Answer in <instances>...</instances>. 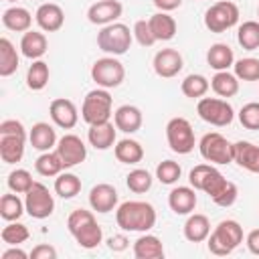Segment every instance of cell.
<instances>
[{"label":"cell","instance_id":"obj_30","mask_svg":"<svg viewBox=\"0 0 259 259\" xmlns=\"http://www.w3.org/2000/svg\"><path fill=\"white\" fill-rule=\"evenodd\" d=\"M2 24L14 32H26L32 24V14L22 6H10L2 14Z\"/></svg>","mask_w":259,"mask_h":259},{"label":"cell","instance_id":"obj_21","mask_svg":"<svg viewBox=\"0 0 259 259\" xmlns=\"http://www.w3.org/2000/svg\"><path fill=\"white\" fill-rule=\"evenodd\" d=\"M113 123H115V127H117L119 132H123V134H136V132L142 127V123H144V115H142L140 107L125 103V105H119V107L115 109V113H113Z\"/></svg>","mask_w":259,"mask_h":259},{"label":"cell","instance_id":"obj_11","mask_svg":"<svg viewBox=\"0 0 259 259\" xmlns=\"http://www.w3.org/2000/svg\"><path fill=\"white\" fill-rule=\"evenodd\" d=\"M200 156L210 164H231L233 162V144L219 132H208L198 142Z\"/></svg>","mask_w":259,"mask_h":259},{"label":"cell","instance_id":"obj_46","mask_svg":"<svg viewBox=\"0 0 259 259\" xmlns=\"http://www.w3.org/2000/svg\"><path fill=\"white\" fill-rule=\"evenodd\" d=\"M132 32H134V38H136L142 47H152V45L156 42L154 32H152V28H150V22H148V20H136V24H134Z\"/></svg>","mask_w":259,"mask_h":259},{"label":"cell","instance_id":"obj_5","mask_svg":"<svg viewBox=\"0 0 259 259\" xmlns=\"http://www.w3.org/2000/svg\"><path fill=\"white\" fill-rule=\"evenodd\" d=\"M243 243V227L235 219H225L221 221L214 231H210L206 239V247L212 255L225 257L231 255L239 245Z\"/></svg>","mask_w":259,"mask_h":259},{"label":"cell","instance_id":"obj_9","mask_svg":"<svg viewBox=\"0 0 259 259\" xmlns=\"http://www.w3.org/2000/svg\"><path fill=\"white\" fill-rule=\"evenodd\" d=\"M196 113L202 121H206L214 127H225L235 117L233 105L221 97H200L196 103Z\"/></svg>","mask_w":259,"mask_h":259},{"label":"cell","instance_id":"obj_34","mask_svg":"<svg viewBox=\"0 0 259 259\" xmlns=\"http://www.w3.org/2000/svg\"><path fill=\"white\" fill-rule=\"evenodd\" d=\"M49 77H51L49 65L42 59H36V61H32V65L26 71V87L30 91H40V89L47 87Z\"/></svg>","mask_w":259,"mask_h":259},{"label":"cell","instance_id":"obj_50","mask_svg":"<svg viewBox=\"0 0 259 259\" xmlns=\"http://www.w3.org/2000/svg\"><path fill=\"white\" fill-rule=\"evenodd\" d=\"M152 2L158 8V12H172L182 6V0H152Z\"/></svg>","mask_w":259,"mask_h":259},{"label":"cell","instance_id":"obj_32","mask_svg":"<svg viewBox=\"0 0 259 259\" xmlns=\"http://www.w3.org/2000/svg\"><path fill=\"white\" fill-rule=\"evenodd\" d=\"M210 89L219 97H235L239 93V77L229 71H217L214 77L210 79Z\"/></svg>","mask_w":259,"mask_h":259},{"label":"cell","instance_id":"obj_45","mask_svg":"<svg viewBox=\"0 0 259 259\" xmlns=\"http://www.w3.org/2000/svg\"><path fill=\"white\" fill-rule=\"evenodd\" d=\"M239 121L245 130H259V101L245 103L239 109Z\"/></svg>","mask_w":259,"mask_h":259},{"label":"cell","instance_id":"obj_8","mask_svg":"<svg viewBox=\"0 0 259 259\" xmlns=\"http://www.w3.org/2000/svg\"><path fill=\"white\" fill-rule=\"evenodd\" d=\"M239 6L231 0H219L204 12V26L210 32H225L239 22Z\"/></svg>","mask_w":259,"mask_h":259},{"label":"cell","instance_id":"obj_25","mask_svg":"<svg viewBox=\"0 0 259 259\" xmlns=\"http://www.w3.org/2000/svg\"><path fill=\"white\" fill-rule=\"evenodd\" d=\"M47 51H49V40H47L45 32H40V30H26L22 34V38H20V53H22V57H26L30 61H36Z\"/></svg>","mask_w":259,"mask_h":259},{"label":"cell","instance_id":"obj_42","mask_svg":"<svg viewBox=\"0 0 259 259\" xmlns=\"http://www.w3.org/2000/svg\"><path fill=\"white\" fill-rule=\"evenodd\" d=\"M233 69L239 81H259V59L255 57H245L235 61Z\"/></svg>","mask_w":259,"mask_h":259},{"label":"cell","instance_id":"obj_2","mask_svg":"<svg viewBox=\"0 0 259 259\" xmlns=\"http://www.w3.org/2000/svg\"><path fill=\"white\" fill-rule=\"evenodd\" d=\"M156 208L146 200H125L115 208V223L121 231L148 233L156 225Z\"/></svg>","mask_w":259,"mask_h":259},{"label":"cell","instance_id":"obj_29","mask_svg":"<svg viewBox=\"0 0 259 259\" xmlns=\"http://www.w3.org/2000/svg\"><path fill=\"white\" fill-rule=\"evenodd\" d=\"M113 154L117 158V162L121 164H140L144 160V148L138 140H132V138H123L119 142H115L113 146Z\"/></svg>","mask_w":259,"mask_h":259},{"label":"cell","instance_id":"obj_1","mask_svg":"<svg viewBox=\"0 0 259 259\" xmlns=\"http://www.w3.org/2000/svg\"><path fill=\"white\" fill-rule=\"evenodd\" d=\"M188 182L194 190L208 194V198L214 204L225 206V208L233 206L239 196L237 184L227 180L212 164H196L188 174Z\"/></svg>","mask_w":259,"mask_h":259},{"label":"cell","instance_id":"obj_37","mask_svg":"<svg viewBox=\"0 0 259 259\" xmlns=\"http://www.w3.org/2000/svg\"><path fill=\"white\" fill-rule=\"evenodd\" d=\"M55 192L65 200L75 198L81 192V178L73 172H61L55 178Z\"/></svg>","mask_w":259,"mask_h":259},{"label":"cell","instance_id":"obj_52","mask_svg":"<svg viewBox=\"0 0 259 259\" xmlns=\"http://www.w3.org/2000/svg\"><path fill=\"white\" fill-rule=\"evenodd\" d=\"M257 16H259V6H257Z\"/></svg>","mask_w":259,"mask_h":259},{"label":"cell","instance_id":"obj_39","mask_svg":"<svg viewBox=\"0 0 259 259\" xmlns=\"http://www.w3.org/2000/svg\"><path fill=\"white\" fill-rule=\"evenodd\" d=\"M26 212V206H24V200H20V196L16 192L12 194H2L0 198V217L4 221H18L22 214Z\"/></svg>","mask_w":259,"mask_h":259},{"label":"cell","instance_id":"obj_16","mask_svg":"<svg viewBox=\"0 0 259 259\" xmlns=\"http://www.w3.org/2000/svg\"><path fill=\"white\" fill-rule=\"evenodd\" d=\"M49 115H51L53 123L57 127H63V130H73L79 121V111H77L75 103L71 99H65V97H57L51 101Z\"/></svg>","mask_w":259,"mask_h":259},{"label":"cell","instance_id":"obj_4","mask_svg":"<svg viewBox=\"0 0 259 259\" xmlns=\"http://www.w3.org/2000/svg\"><path fill=\"white\" fill-rule=\"evenodd\" d=\"M26 130L18 119H4L0 123V158L4 164H16L24 156Z\"/></svg>","mask_w":259,"mask_h":259},{"label":"cell","instance_id":"obj_41","mask_svg":"<svg viewBox=\"0 0 259 259\" xmlns=\"http://www.w3.org/2000/svg\"><path fill=\"white\" fill-rule=\"evenodd\" d=\"M152 182H154L152 174H150L148 170H144V168H136V170H132V172L125 176L127 188H130L132 192H136V194L148 192V190L152 188Z\"/></svg>","mask_w":259,"mask_h":259},{"label":"cell","instance_id":"obj_43","mask_svg":"<svg viewBox=\"0 0 259 259\" xmlns=\"http://www.w3.org/2000/svg\"><path fill=\"white\" fill-rule=\"evenodd\" d=\"M6 184H8V188H10L12 192H16V194H26L28 188L34 184V180H32V176H30L28 170L16 168V170H12V172L8 174Z\"/></svg>","mask_w":259,"mask_h":259},{"label":"cell","instance_id":"obj_33","mask_svg":"<svg viewBox=\"0 0 259 259\" xmlns=\"http://www.w3.org/2000/svg\"><path fill=\"white\" fill-rule=\"evenodd\" d=\"M18 63H20V57H18L14 45L6 36H2L0 38V77L14 75L18 69Z\"/></svg>","mask_w":259,"mask_h":259},{"label":"cell","instance_id":"obj_51","mask_svg":"<svg viewBox=\"0 0 259 259\" xmlns=\"http://www.w3.org/2000/svg\"><path fill=\"white\" fill-rule=\"evenodd\" d=\"M245 243H247V249H249L253 255H259V229L249 231V235H247Z\"/></svg>","mask_w":259,"mask_h":259},{"label":"cell","instance_id":"obj_38","mask_svg":"<svg viewBox=\"0 0 259 259\" xmlns=\"http://www.w3.org/2000/svg\"><path fill=\"white\" fill-rule=\"evenodd\" d=\"M237 42L245 51L259 49V20H245L237 28Z\"/></svg>","mask_w":259,"mask_h":259},{"label":"cell","instance_id":"obj_6","mask_svg":"<svg viewBox=\"0 0 259 259\" xmlns=\"http://www.w3.org/2000/svg\"><path fill=\"white\" fill-rule=\"evenodd\" d=\"M132 40H134V32L130 30L127 24L123 22H111V24H105L99 32H97V47L111 55V57H121L130 51L132 47Z\"/></svg>","mask_w":259,"mask_h":259},{"label":"cell","instance_id":"obj_23","mask_svg":"<svg viewBox=\"0 0 259 259\" xmlns=\"http://www.w3.org/2000/svg\"><path fill=\"white\" fill-rule=\"evenodd\" d=\"M28 142H30V146L34 148V150H38V152H49L51 148H55L57 146V132H55V127L51 125V123H47V121H36L32 127H30V132H28Z\"/></svg>","mask_w":259,"mask_h":259},{"label":"cell","instance_id":"obj_24","mask_svg":"<svg viewBox=\"0 0 259 259\" xmlns=\"http://www.w3.org/2000/svg\"><path fill=\"white\" fill-rule=\"evenodd\" d=\"M115 132H117V127H115V123H111V121L95 123V125H89L87 140H89V144H91L95 150H109V148L115 146V142H117Z\"/></svg>","mask_w":259,"mask_h":259},{"label":"cell","instance_id":"obj_47","mask_svg":"<svg viewBox=\"0 0 259 259\" xmlns=\"http://www.w3.org/2000/svg\"><path fill=\"white\" fill-rule=\"evenodd\" d=\"M30 259H57V249L49 243H40L30 251Z\"/></svg>","mask_w":259,"mask_h":259},{"label":"cell","instance_id":"obj_13","mask_svg":"<svg viewBox=\"0 0 259 259\" xmlns=\"http://www.w3.org/2000/svg\"><path fill=\"white\" fill-rule=\"evenodd\" d=\"M24 206H26V214L32 217V219H49L55 210V198L51 194V190L42 184V182H36L28 188V192L24 194Z\"/></svg>","mask_w":259,"mask_h":259},{"label":"cell","instance_id":"obj_28","mask_svg":"<svg viewBox=\"0 0 259 259\" xmlns=\"http://www.w3.org/2000/svg\"><path fill=\"white\" fill-rule=\"evenodd\" d=\"M206 63L214 71H229V67H233V63H235V53L229 45L214 42L206 51Z\"/></svg>","mask_w":259,"mask_h":259},{"label":"cell","instance_id":"obj_7","mask_svg":"<svg viewBox=\"0 0 259 259\" xmlns=\"http://www.w3.org/2000/svg\"><path fill=\"white\" fill-rule=\"evenodd\" d=\"M111 105H113V97L109 95V91L103 87H97L85 95L83 105H81V117L89 125L109 121Z\"/></svg>","mask_w":259,"mask_h":259},{"label":"cell","instance_id":"obj_19","mask_svg":"<svg viewBox=\"0 0 259 259\" xmlns=\"http://www.w3.org/2000/svg\"><path fill=\"white\" fill-rule=\"evenodd\" d=\"M89 204L95 212H111L117 208V190L107 182H99L89 190Z\"/></svg>","mask_w":259,"mask_h":259},{"label":"cell","instance_id":"obj_48","mask_svg":"<svg viewBox=\"0 0 259 259\" xmlns=\"http://www.w3.org/2000/svg\"><path fill=\"white\" fill-rule=\"evenodd\" d=\"M127 245H130V241H127V237L125 235H111L109 239H107V247L111 249V251H125L127 249Z\"/></svg>","mask_w":259,"mask_h":259},{"label":"cell","instance_id":"obj_3","mask_svg":"<svg viewBox=\"0 0 259 259\" xmlns=\"http://www.w3.org/2000/svg\"><path fill=\"white\" fill-rule=\"evenodd\" d=\"M67 229L81 249H95L103 241V229L87 208H75L67 217Z\"/></svg>","mask_w":259,"mask_h":259},{"label":"cell","instance_id":"obj_20","mask_svg":"<svg viewBox=\"0 0 259 259\" xmlns=\"http://www.w3.org/2000/svg\"><path fill=\"white\" fill-rule=\"evenodd\" d=\"M233 162H237L243 170L259 174V146L247 140H239L233 144Z\"/></svg>","mask_w":259,"mask_h":259},{"label":"cell","instance_id":"obj_36","mask_svg":"<svg viewBox=\"0 0 259 259\" xmlns=\"http://www.w3.org/2000/svg\"><path fill=\"white\" fill-rule=\"evenodd\" d=\"M34 170L40 174V176H59L63 170H65V164L59 156V152H42L36 160H34Z\"/></svg>","mask_w":259,"mask_h":259},{"label":"cell","instance_id":"obj_31","mask_svg":"<svg viewBox=\"0 0 259 259\" xmlns=\"http://www.w3.org/2000/svg\"><path fill=\"white\" fill-rule=\"evenodd\" d=\"M148 22H150V28L156 40H172L176 36L178 26H176V20L168 12H156L148 18Z\"/></svg>","mask_w":259,"mask_h":259},{"label":"cell","instance_id":"obj_17","mask_svg":"<svg viewBox=\"0 0 259 259\" xmlns=\"http://www.w3.org/2000/svg\"><path fill=\"white\" fill-rule=\"evenodd\" d=\"M123 12V6L119 0H97L89 6L87 10V20L91 24H99V26H105V24H111L115 22Z\"/></svg>","mask_w":259,"mask_h":259},{"label":"cell","instance_id":"obj_49","mask_svg":"<svg viewBox=\"0 0 259 259\" xmlns=\"http://www.w3.org/2000/svg\"><path fill=\"white\" fill-rule=\"evenodd\" d=\"M28 257H30V253L22 251L18 245H10V249H6L0 255V259H28Z\"/></svg>","mask_w":259,"mask_h":259},{"label":"cell","instance_id":"obj_18","mask_svg":"<svg viewBox=\"0 0 259 259\" xmlns=\"http://www.w3.org/2000/svg\"><path fill=\"white\" fill-rule=\"evenodd\" d=\"M34 20H36V24L40 26L42 32H57L65 24V12H63V8L59 4L45 2V4H40L36 8Z\"/></svg>","mask_w":259,"mask_h":259},{"label":"cell","instance_id":"obj_44","mask_svg":"<svg viewBox=\"0 0 259 259\" xmlns=\"http://www.w3.org/2000/svg\"><path fill=\"white\" fill-rule=\"evenodd\" d=\"M182 176V168H180V164L178 162H174V160H164V162H160L158 166H156V178L162 182V184H176L178 182V178Z\"/></svg>","mask_w":259,"mask_h":259},{"label":"cell","instance_id":"obj_15","mask_svg":"<svg viewBox=\"0 0 259 259\" xmlns=\"http://www.w3.org/2000/svg\"><path fill=\"white\" fill-rule=\"evenodd\" d=\"M152 65H154V73H156L158 77H162V79H172V77H176V75L182 71L184 59H182V55H180L176 49H162V51H158V53L154 55Z\"/></svg>","mask_w":259,"mask_h":259},{"label":"cell","instance_id":"obj_26","mask_svg":"<svg viewBox=\"0 0 259 259\" xmlns=\"http://www.w3.org/2000/svg\"><path fill=\"white\" fill-rule=\"evenodd\" d=\"M182 233H184V239L190 241V243H202L208 239L210 235V221L206 214H200V212H190L184 227H182Z\"/></svg>","mask_w":259,"mask_h":259},{"label":"cell","instance_id":"obj_27","mask_svg":"<svg viewBox=\"0 0 259 259\" xmlns=\"http://www.w3.org/2000/svg\"><path fill=\"white\" fill-rule=\"evenodd\" d=\"M134 257L136 259H162L164 245L156 235L144 233L134 241Z\"/></svg>","mask_w":259,"mask_h":259},{"label":"cell","instance_id":"obj_12","mask_svg":"<svg viewBox=\"0 0 259 259\" xmlns=\"http://www.w3.org/2000/svg\"><path fill=\"white\" fill-rule=\"evenodd\" d=\"M166 140L172 152L190 154L194 150V130L186 117H172L166 123Z\"/></svg>","mask_w":259,"mask_h":259},{"label":"cell","instance_id":"obj_10","mask_svg":"<svg viewBox=\"0 0 259 259\" xmlns=\"http://www.w3.org/2000/svg\"><path fill=\"white\" fill-rule=\"evenodd\" d=\"M91 79L97 83V87L103 89H115L125 79V67L115 57H101L91 67Z\"/></svg>","mask_w":259,"mask_h":259},{"label":"cell","instance_id":"obj_22","mask_svg":"<svg viewBox=\"0 0 259 259\" xmlns=\"http://www.w3.org/2000/svg\"><path fill=\"white\" fill-rule=\"evenodd\" d=\"M168 206L174 214H190L196 208V190L192 186H176L168 194Z\"/></svg>","mask_w":259,"mask_h":259},{"label":"cell","instance_id":"obj_14","mask_svg":"<svg viewBox=\"0 0 259 259\" xmlns=\"http://www.w3.org/2000/svg\"><path fill=\"white\" fill-rule=\"evenodd\" d=\"M55 150L59 152L65 168H73V166L85 162V158H87V146L75 134H65L63 138H59Z\"/></svg>","mask_w":259,"mask_h":259},{"label":"cell","instance_id":"obj_35","mask_svg":"<svg viewBox=\"0 0 259 259\" xmlns=\"http://www.w3.org/2000/svg\"><path fill=\"white\" fill-rule=\"evenodd\" d=\"M208 89H210V81H208L204 75H200V73H190V75H186V77L182 79V83H180V91H182L186 97H190V99H200V97H204Z\"/></svg>","mask_w":259,"mask_h":259},{"label":"cell","instance_id":"obj_40","mask_svg":"<svg viewBox=\"0 0 259 259\" xmlns=\"http://www.w3.org/2000/svg\"><path fill=\"white\" fill-rule=\"evenodd\" d=\"M30 233H28V227L18 223V221H10L2 231H0V239L6 243V245H22L24 241H28Z\"/></svg>","mask_w":259,"mask_h":259}]
</instances>
